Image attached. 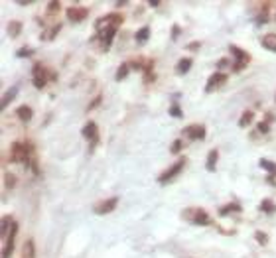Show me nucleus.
Returning <instances> with one entry per match:
<instances>
[{
    "label": "nucleus",
    "mask_w": 276,
    "mask_h": 258,
    "mask_svg": "<svg viewBox=\"0 0 276 258\" xmlns=\"http://www.w3.org/2000/svg\"><path fill=\"white\" fill-rule=\"evenodd\" d=\"M122 20H125V18H122V14L111 12V14H107V16H101V18L95 22L97 38L101 40L103 49H109V47H111V44H113V40H114V36H116V30L120 28Z\"/></svg>",
    "instance_id": "1"
},
{
    "label": "nucleus",
    "mask_w": 276,
    "mask_h": 258,
    "mask_svg": "<svg viewBox=\"0 0 276 258\" xmlns=\"http://www.w3.org/2000/svg\"><path fill=\"white\" fill-rule=\"evenodd\" d=\"M10 160L14 164H22V166H30L34 162V156H32V146L28 144V142L24 140H16L12 142V146H10Z\"/></svg>",
    "instance_id": "2"
},
{
    "label": "nucleus",
    "mask_w": 276,
    "mask_h": 258,
    "mask_svg": "<svg viewBox=\"0 0 276 258\" xmlns=\"http://www.w3.org/2000/svg\"><path fill=\"white\" fill-rule=\"evenodd\" d=\"M181 217L186 219L188 223H192V225H199V227H207V225H211V223H213V221H211V217L207 215V211H203V209H199V207L183 209V211H181Z\"/></svg>",
    "instance_id": "3"
},
{
    "label": "nucleus",
    "mask_w": 276,
    "mask_h": 258,
    "mask_svg": "<svg viewBox=\"0 0 276 258\" xmlns=\"http://www.w3.org/2000/svg\"><path fill=\"white\" fill-rule=\"evenodd\" d=\"M229 51L233 53V57H235V65H233V71H241V69H244L249 65V61H251V55L244 51V49H241L239 46H229Z\"/></svg>",
    "instance_id": "4"
},
{
    "label": "nucleus",
    "mask_w": 276,
    "mask_h": 258,
    "mask_svg": "<svg viewBox=\"0 0 276 258\" xmlns=\"http://www.w3.org/2000/svg\"><path fill=\"white\" fill-rule=\"evenodd\" d=\"M81 134L85 140H89L91 144H89V152L91 150H95V146L99 144V126L95 122H87L83 128H81Z\"/></svg>",
    "instance_id": "5"
},
{
    "label": "nucleus",
    "mask_w": 276,
    "mask_h": 258,
    "mask_svg": "<svg viewBox=\"0 0 276 258\" xmlns=\"http://www.w3.org/2000/svg\"><path fill=\"white\" fill-rule=\"evenodd\" d=\"M183 166H186V158H179L172 167H168V169L164 171V174H160V176H158V183H162V185H164V183H168L170 180H174V178L179 174V171L183 169Z\"/></svg>",
    "instance_id": "6"
},
{
    "label": "nucleus",
    "mask_w": 276,
    "mask_h": 258,
    "mask_svg": "<svg viewBox=\"0 0 276 258\" xmlns=\"http://www.w3.org/2000/svg\"><path fill=\"white\" fill-rule=\"evenodd\" d=\"M32 83H34V87L36 89H44L46 87V83H48V71L44 65L36 63L34 69H32Z\"/></svg>",
    "instance_id": "7"
},
{
    "label": "nucleus",
    "mask_w": 276,
    "mask_h": 258,
    "mask_svg": "<svg viewBox=\"0 0 276 258\" xmlns=\"http://www.w3.org/2000/svg\"><path fill=\"white\" fill-rule=\"evenodd\" d=\"M227 83V75L221 73V71H215L209 79H207V85H205V93H213L215 89L223 87V85Z\"/></svg>",
    "instance_id": "8"
},
{
    "label": "nucleus",
    "mask_w": 276,
    "mask_h": 258,
    "mask_svg": "<svg viewBox=\"0 0 276 258\" xmlns=\"http://www.w3.org/2000/svg\"><path fill=\"white\" fill-rule=\"evenodd\" d=\"M16 233H18V223L14 221V225H12V228H10V233H8V237L4 239V244H2V258H10V256H12Z\"/></svg>",
    "instance_id": "9"
},
{
    "label": "nucleus",
    "mask_w": 276,
    "mask_h": 258,
    "mask_svg": "<svg viewBox=\"0 0 276 258\" xmlns=\"http://www.w3.org/2000/svg\"><path fill=\"white\" fill-rule=\"evenodd\" d=\"M116 205H118V197H109V199H105V201L95 203L93 211H95L97 215H107V213L114 211V209H116Z\"/></svg>",
    "instance_id": "10"
},
{
    "label": "nucleus",
    "mask_w": 276,
    "mask_h": 258,
    "mask_svg": "<svg viewBox=\"0 0 276 258\" xmlns=\"http://www.w3.org/2000/svg\"><path fill=\"white\" fill-rule=\"evenodd\" d=\"M183 134H186L190 140H203L207 136V130L203 124H190L183 128Z\"/></svg>",
    "instance_id": "11"
},
{
    "label": "nucleus",
    "mask_w": 276,
    "mask_h": 258,
    "mask_svg": "<svg viewBox=\"0 0 276 258\" xmlns=\"http://www.w3.org/2000/svg\"><path fill=\"white\" fill-rule=\"evenodd\" d=\"M87 16H89V10H87V8H81V6H71V8H67V20L73 22V24L83 22Z\"/></svg>",
    "instance_id": "12"
},
{
    "label": "nucleus",
    "mask_w": 276,
    "mask_h": 258,
    "mask_svg": "<svg viewBox=\"0 0 276 258\" xmlns=\"http://www.w3.org/2000/svg\"><path fill=\"white\" fill-rule=\"evenodd\" d=\"M16 117H18L24 124H28L30 121H32V117H34V110H32V106L22 105V106H18V108H16Z\"/></svg>",
    "instance_id": "13"
},
{
    "label": "nucleus",
    "mask_w": 276,
    "mask_h": 258,
    "mask_svg": "<svg viewBox=\"0 0 276 258\" xmlns=\"http://www.w3.org/2000/svg\"><path fill=\"white\" fill-rule=\"evenodd\" d=\"M259 166H260V167H264V169L268 171V174H270V176H268V183H272V185H274L276 164H274V162H270V160H264V158H262V160H259Z\"/></svg>",
    "instance_id": "14"
},
{
    "label": "nucleus",
    "mask_w": 276,
    "mask_h": 258,
    "mask_svg": "<svg viewBox=\"0 0 276 258\" xmlns=\"http://www.w3.org/2000/svg\"><path fill=\"white\" fill-rule=\"evenodd\" d=\"M20 258H36V243L32 239H28L22 246V256Z\"/></svg>",
    "instance_id": "15"
},
{
    "label": "nucleus",
    "mask_w": 276,
    "mask_h": 258,
    "mask_svg": "<svg viewBox=\"0 0 276 258\" xmlns=\"http://www.w3.org/2000/svg\"><path fill=\"white\" fill-rule=\"evenodd\" d=\"M192 65H194V61L190 60V57H183V60H179L178 65H176V73L178 75H186L192 69Z\"/></svg>",
    "instance_id": "16"
},
{
    "label": "nucleus",
    "mask_w": 276,
    "mask_h": 258,
    "mask_svg": "<svg viewBox=\"0 0 276 258\" xmlns=\"http://www.w3.org/2000/svg\"><path fill=\"white\" fill-rule=\"evenodd\" d=\"M253 121H255V110H249V108H247V110H244V112L241 114V119H239V126H241V128H247Z\"/></svg>",
    "instance_id": "17"
},
{
    "label": "nucleus",
    "mask_w": 276,
    "mask_h": 258,
    "mask_svg": "<svg viewBox=\"0 0 276 258\" xmlns=\"http://www.w3.org/2000/svg\"><path fill=\"white\" fill-rule=\"evenodd\" d=\"M217 158H219V152L213 148L209 154H207V164H205V167H207V171H215V166H217Z\"/></svg>",
    "instance_id": "18"
},
{
    "label": "nucleus",
    "mask_w": 276,
    "mask_h": 258,
    "mask_svg": "<svg viewBox=\"0 0 276 258\" xmlns=\"http://www.w3.org/2000/svg\"><path fill=\"white\" fill-rule=\"evenodd\" d=\"M16 95H18V87H10L6 93H4V97H2V103H0V106L2 108H6L14 99H16Z\"/></svg>",
    "instance_id": "19"
},
{
    "label": "nucleus",
    "mask_w": 276,
    "mask_h": 258,
    "mask_svg": "<svg viewBox=\"0 0 276 258\" xmlns=\"http://www.w3.org/2000/svg\"><path fill=\"white\" fill-rule=\"evenodd\" d=\"M259 209H260L262 213H266V215H274V213H276V203L272 201V199H264V201H260Z\"/></svg>",
    "instance_id": "20"
},
{
    "label": "nucleus",
    "mask_w": 276,
    "mask_h": 258,
    "mask_svg": "<svg viewBox=\"0 0 276 258\" xmlns=\"http://www.w3.org/2000/svg\"><path fill=\"white\" fill-rule=\"evenodd\" d=\"M148 38H150V26H142L140 30L134 34V40H136L138 44H146Z\"/></svg>",
    "instance_id": "21"
},
{
    "label": "nucleus",
    "mask_w": 276,
    "mask_h": 258,
    "mask_svg": "<svg viewBox=\"0 0 276 258\" xmlns=\"http://www.w3.org/2000/svg\"><path fill=\"white\" fill-rule=\"evenodd\" d=\"M130 69H132V67H130V63H129V61H125V63H122V65L116 69V75H114V79H116V81H122V79H127V77H129V73H130Z\"/></svg>",
    "instance_id": "22"
},
{
    "label": "nucleus",
    "mask_w": 276,
    "mask_h": 258,
    "mask_svg": "<svg viewBox=\"0 0 276 258\" xmlns=\"http://www.w3.org/2000/svg\"><path fill=\"white\" fill-rule=\"evenodd\" d=\"M262 47L268 51H276V34H266L262 38Z\"/></svg>",
    "instance_id": "23"
},
{
    "label": "nucleus",
    "mask_w": 276,
    "mask_h": 258,
    "mask_svg": "<svg viewBox=\"0 0 276 258\" xmlns=\"http://www.w3.org/2000/svg\"><path fill=\"white\" fill-rule=\"evenodd\" d=\"M20 30H22V22H10L8 24V34H10V38H18L20 36Z\"/></svg>",
    "instance_id": "24"
},
{
    "label": "nucleus",
    "mask_w": 276,
    "mask_h": 258,
    "mask_svg": "<svg viewBox=\"0 0 276 258\" xmlns=\"http://www.w3.org/2000/svg\"><path fill=\"white\" fill-rule=\"evenodd\" d=\"M219 213H221L223 217L229 215V213H241V205H239V203H229L227 207H221Z\"/></svg>",
    "instance_id": "25"
},
{
    "label": "nucleus",
    "mask_w": 276,
    "mask_h": 258,
    "mask_svg": "<svg viewBox=\"0 0 276 258\" xmlns=\"http://www.w3.org/2000/svg\"><path fill=\"white\" fill-rule=\"evenodd\" d=\"M59 32H61V24H55V26H51V30H49V34H46V36L42 34L40 38H42V40H53V38H55V36H57Z\"/></svg>",
    "instance_id": "26"
},
{
    "label": "nucleus",
    "mask_w": 276,
    "mask_h": 258,
    "mask_svg": "<svg viewBox=\"0 0 276 258\" xmlns=\"http://www.w3.org/2000/svg\"><path fill=\"white\" fill-rule=\"evenodd\" d=\"M255 239H257V243H259L260 246H264V244L268 243V235L262 233V231H257V233H255Z\"/></svg>",
    "instance_id": "27"
},
{
    "label": "nucleus",
    "mask_w": 276,
    "mask_h": 258,
    "mask_svg": "<svg viewBox=\"0 0 276 258\" xmlns=\"http://www.w3.org/2000/svg\"><path fill=\"white\" fill-rule=\"evenodd\" d=\"M170 114H172L174 119H181V110H179L178 105H172V106H170Z\"/></svg>",
    "instance_id": "28"
},
{
    "label": "nucleus",
    "mask_w": 276,
    "mask_h": 258,
    "mask_svg": "<svg viewBox=\"0 0 276 258\" xmlns=\"http://www.w3.org/2000/svg\"><path fill=\"white\" fill-rule=\"evenodd\" d=\"M32 53H34V51L30 49V47H22V49H18V51H16V55H18V57H28V55H32Z\"/></svg>",
    "instance_id": "29"
},
{
    "label": "nucleus",
    "mask_w": 276,
    "mask_h": 258,
    "mask_svg": "<svg viewBox=\"0 0 276 258\" xmlns=\"http://www.w3.org/2000/svg\"><path fill=\"white\" fill-rule=\"evenodd\" d=\"M181 146H183V142H181V140H176L174 144H172V154H178V152L181 150Z\"/></svg>",
    "instance_id": "30"
},
{
    "label": "nucleus",
    "mask_w": 276,
    "mask_h": 258,
    "mask_svg": "<svg viewBox=\"0 0 276 258\" xmlns=\"http://www.w3.org/2000/svg\"><path fill=\"white\" fill-rule=\"evenodd\" d=\"M59 8H61V4H59V2H49V4H48V12H49V14H53V12H55V10H59Z\"/></svg>",
    "instance_id": "31"
},
{
    "label": "nucleus",
    "mask_w": 276,
    "mask_h": 258,
    "mask_svg": "<svg viewBox=\"0 0 276 258\" xmlns=\"http://www.w3.org/2000/svg\"><path fill=\"white\" fill-rule=\"evenodd\" d=\"M99 103H101V95H99V97H97V99H95L93 103H91V105H89V108H87V110H93V108H95V106H97Z\"/></svg>",
    "instance_id": "32"
},
{
    "label": "nucleus",
    "mask_w": 276,
    "mask_h": 258,
    "mask_svg": "<svg viewBox=\"0 0 276 258\" xmlns=\"http://www.w3.org/2000/svg\"><path fill=\"white\" fill-rule=\"evenodd\" d=\"M259 130H260V132H268V130H270L268 122H260V124H259Z\"/></svg>",
    "instance_id": "33"
},
{
    "label": "nucleus",
    "mask_w": 276,
    "mask_h": 258,
    "mask_svg": "<svg viewBox=\"0 0 276 258\" xmlns=\"http://www.w3.org/2000/svg\"><path fill=\"white\" fill-rule=\"evenodd\" d=\"M199 46H201V44H199V42H192V44H190V46H188V49H192V51H195V49H197V47H199Z\"/></svg>",
    "instance_id": "34"
},
{
    "label": "nucleus",
    "mask_w": 276,
    "mask_h": 258,
    "mask_svg": "<svg viewBox=\"0 0 276 258\" xmlns=\"http://www.w3.org/2000/svg\"><path fill=\"white\" fill-rule=\"evenodd\" d=\"M227 65H229V60H225V57L219 60V63H217V67H227Z\"/></svg>",
    "instance_id": "35"
},
{
    "label": "nucleus",
    "mask_w": 276,
    "mask_h": 258,
    "mask_svg": "<svg viewBox=\"0 0 276 258\" xmlns=\"http://www.w3.org/2000/svg\"><path fill=\"white\" fill-rule=\"evenodd\" d=\"M14 182H16L14 178H10V176H6V185H8V187H12V185H14Z\"/></svg>",
    "instance_id": "36"
},
{
    "label": "nucleus",
    "mask_w": 276,
    "mask_h": 258,
    "mask_svg": "<svg viewBox=\"0 0 276 258\" xmlns=\"http://www.w3.org/2000/svg\"><path fill=\"white\" fill-rule=\"evenodd\" d=\"M178 34H179V28H178V26H174V38H178Z\"/></svg>",
    "instance_id": "37"
}]
</instances>
